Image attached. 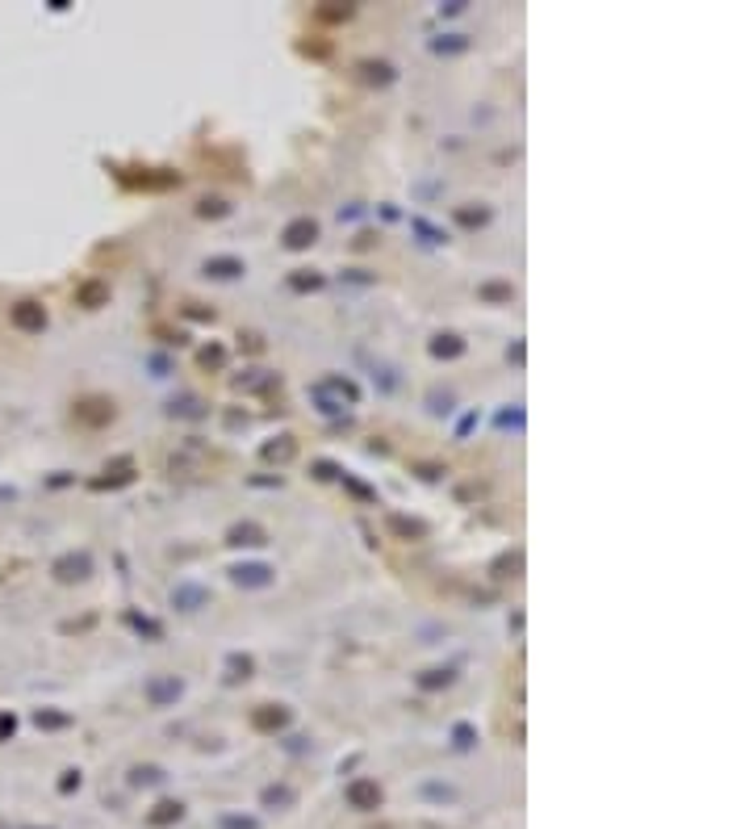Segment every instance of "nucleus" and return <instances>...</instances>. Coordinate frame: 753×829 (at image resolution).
Masks as SVG:
<instances>
[{
    "label": "nucleus",
    "instance_id": "f257e3e1",
    "mask_svg": "<svg viewBox=\"0 0 753 829\" xmlns=\"http://www.w3.org/2000/svg\"><path fill=\"white\" fill-rule=\"evenodd\" d=\"M310 398L322 414H344L360 402V385L352 377H322V381L310 385Z\"/></svg>",
    "mask_w": 753,
    "mask_h": 829
},
{
    "label": "nucleus",
    "instance_id": "f03ea898",
    "mask_svg": "<svg viewBox=\"0 0 753 829\" xmlns=\"http://www.w3.org/2000/svg\"><path fill=\"white\" fill-rule=\"evenodd\" d=\"M113 176L126 188H142V193H159V188H176L180 172L172 168H126V164H113Z\"/></svg>",
    "mask_w": 753,
    "mask_h": 829
},
{
    "label": "nucleus",
    "instance_id": "7ed1b4c3",
    "mask_svg": "<svg viewBox=\"0 0 753 829\" xmlns=\"http://www.w3.org/2000/svg\"><path fill=\"white\" fill-rule=\"evenodd\" d=\"M180 695H184V679H176V675H151L142 683V699L151 708H172Z\"/></svg>",
    "mask_w": 753,
    "mask_h": 829
},
{
    "label": "nucleus",
    "instance_id": "20e7f679",
    "mask_svg": "<svg viewBox=\"0 0 753 829\" xmlns=\"http://www.w3.org/2000/svg\"><path fill=\"white\" fill-rule=\"evenodd\" d=\"M281 243H285L289 252H310L314 243H318V222H314L310 214H302V218L285 222V230H281Z\"/></svg>",
    "mask_w": 753,
    "mask_h": 829
},
{
    "label": "nucleus",
    "instance_id": "39448f33",
    "mask_svg": "<svg viewBox=\"0 0 753 829\" xmlns=\"http://www.w3.org/2000/svg\"><path fill=\"white\" fill-rule=\"evenodd\" d=\"M234 390L239 394H272V390H281V373H272V368H243L234 377Z\"/></svg>",
    "mask_w": 753,
    "mask_h": 829
},
{
    "label": "nucleus",
    "instance_id": "423d86ee",
    "mask_svg": "<svg viewBox=\"0 0 753 829\" xmlns=\"http://www.w3.org/2000/svg\"><path fill=\"white\" fill-rule=\"evenodd\" d=\"M344 796H348V804H352L356 813H373V808H381V783H377V779H352Z\"/></svg>",
    "mask_w": 753,
    "mask_h": 829
},
{
    "label": "nucleus",
    "instance_id": "0eeeda50",
    "mask_svg": "<svg viewBox=\"0 0 753 829\" xmlns=\"http://www.w3.org/2000/svg\"><path fill=\"white\" fill-rule=\"evenodd\" d=\"M226 545H230V549H260V545H268V532L256 524V519H243V524H230Z\"/></svg>",
    "mask_w": 753,
    "mask_h": 829
},
{
    "label": "nucleus",
    "instance_id": "6e6552de",
    "mask_svg": "<svg viewBox=\"0 0 753 829\" xmlns=\"http://www.w3.org/2000/svg\"><path fill=\"white\" fill-rule=\"evenodd\" d=\"M230 578H234L239 587H251V591H260V587H272L276 570H272V565H264V561H243V565H234V570H230Z\"/></svg>",
    "mask_w": 753,
    "mask_h": 829
},
{
    "label": "nucleus",
    "instance_id": "1a4fd4ad",
    "mask_svg": "<svg viewBox=\"0 0 753 829\" xmlns=\"http://www.w3.org/2000/svg\"><path fill=\"white\" fill-rule=\"evenodd\" d=\"M285 725H289V708L285 704H260L251 712V729H260V733H281Z\"/></svg>",
    "mask_w": 753,
    "mask_h": 829
},
{
    "label": "nucleus",
    "instance_id": "9d476101",
    "mask_svg": "<svg viewBox=\"0 0 753 829\" xmlns=\"http://www.w3.org/2000/svg\"><path fill=\"white\" fill-rule=\"evenodd\" d=\"M201 273L210 276V281H239V276L247 273V264H243L239 256H210V260L201 264Z\"/></svg>",
    "mask_w": 753,
    "mask_h": 829
},
{
    "label": "nucleus",
    "instance_id": "9b49d317",
    "mask_svg": "<svg viewBox=\"0 0 753 829\" xmlns=\"http://www.w3.org/2000/svg\"><path fill=\"white\" fill-rule=\"evenodd\" d=\"M205 603H210V591L197 587V582H176L172 587V607L176 611H201Z\"/></svg>",
    "mask_w": 753,
    "mask_h": 829
},
{
    "label": "nucleus",
    "instance_id": "f8f14e48",
    "mask_svg": "<svg viewBox=\"0 0 753 829\" xmlns=\"http://www.w3.org/2000/svg\"><path fill=\"white\" fill-rule=\"evenodd\" d=\"M55 574H59L63 582H80V578H89V574H92V557H89V553H67V557H59V561H55Z\"/></svg>",
    "mask_w": 753,
    "mask_h": 829
},
{
    "label": "nucleus",
    "instance_id": "ddd939ff",
    "mask_svg": "<svg viewBox=\"0 0 753 829\" xmlns=\"http://www.w3.org/2000/svg\"><path fill=\"white\" fill-rule=\"evenodd\" d=\"M76 414H80L84 423H92V427H101V423H113L118 407H113V398H89V402L76 407Z\"/></svg>",
    "mask_w": 753,
    "mask_h": 829
},
{
    "label": "nucleus",
    "instance_id": "4468645a",
    "mask_svg": "<svg viewBox=\"0 0 753 829\" xmlns=\"http://www.w3.org/2000/svg\"><path fill=\"white\" fill-rule=\"evenodd\" d=\"M356 72H360V80H364V84H373V89L394 84V63H385V59H364Z\"/></svg>",
    "mask_w": 753,
    "mask_h": 829
},
{
    "label": "nucleus",
    "instance_id": "2eb2a0df",
    "mask_svg": "<svg viewBox=\"0 0 753 829\" xmlns=\"http://www.w3.org/2000/svg\"><path fill=\"white\" fill-rule=\"evenodd\" d=\"M385 528L402 541H427V532H431L423 519H406V515H385Z\"/></svg>",
    "mask_w": 753,
    "mask_h": 829
},
{
    "label": "nucleus",
    "instance_id": "dca6fc26",
    "mask_svg": "<svg viewBox=\"0 0 753 829\" xmlns=\"http://www.w3.org/2000/svg\"><path fill=\"white\" fill-rule=\"evenodd\" d=\"M126 482H134V461L130 457L113 461V465L105 469V478H96L92 486H96V490H113V486H126Z\"/></svg>",
    "mask_w": 753,
    "mask_h": 829
},
{
    "label": "nucleus",
    "instance_id": "f3484780",
    "mask_svg": "<svg viewBox=\"0 0 753 829\" xmlns=\"http://www.w3.org/2000/svg\"><path fill=\"white\" fill-rule=\"evenodd\" d=\"M260 457L272 461V465H289V461L298 457V440L293 436H276V440H268L264 449H260Z\"/></svg>",
    "mask_w": 753,
    "mask_h": 829
},
{
    "label": "nucleus",
    "instance_id": "a211bd4d",
    "mask_svg": "<svg viewBox=\"0 0 753 829\" xmlns=\"http://www.w3.org/2000/svg\"><path fill=\"white\" fill-rule=\"evenodd\" d=\"M431 356H436V361H456V356H465V339H460L456 331H440V335L431 339Z\"/></svg>",
    "mask_w": 753,
    "mask_h": 829
},
{
    "label": "nucleus",
    "instance_id": "6ab92c4d",
    "mask_svg": "<svg viewBox=\"0 0 753 829\" xmlns=\"http://www.w3.org/2000/svg\"><path fill=\"white\" fill-rule=\"evenodd\" d=\"M168 414H180V419H205V402L197 398V394H180V398H172L168 402Z\"/></svg>",
    "mask_w": 753,
    "mask_h": 829
},
{
    "label": "nucleus",
    "instance_id": "aec40b11",
    "mask_svg": "<svg viewBox=\"0 0 753 829\" xmlns=\"http://www.w3.org/2000/svg\"><path fill=\"white\" fill-rule=\"evenodd\" d=\"M477 298L489 302V306L511 302V298H515V285H511V281H482V285H477Z\"/></svg>",
    "mask_w": 753,
    "mask_h": 829
},
{
    "label": "nucleus",
    "instance_id": "412c9836",
    "mask_svg": "<svg viewBox=\"0 0 753 829\" xmlns=\"http://www.w3.org/2000/svg\"><path fill=\"white\" fill-rule=\"evenodd\" d=\"M251 675H256V658H251V653H230V658H226V679H230V683L251 679Z\"/></svg>",
    "mask_w": 753,
    "mask_h": 829
},
{
    "label": "nucleus",
    "instance_id": "4be33fe9",
    "mask_svg": "<svg viewBox=\"0 0 753 829\" xmlns=\"http://www.w3.org/2000/svg\"><path fill=\"white\" fill-rule=\"evenodd\" d=\"M322 285H327V276L318 269H293V276H289V289H298V293H314Z\"/></svg>",
    "mask_w": 753,
    "mask_h": 829
},
{
    "label": "nucleus",
    "instance_id": "5701e85b",
    "mask_svg": "<svg viewBox=\"0 0 753 829\" xmlns=\"http://www.w3.org/2000/svg\"><path fill=\"white\" fill-rule=\"evenodd\" d=\"M13 319H17V327H26V331H38V327H46V310L38 302H21Z\"/></svg>",
    "mask_w": 753,
    "mask_h": 829
},
{
    "label": "nucleus",
    "instance_id": "b1692460",
    "mask_svg": "<svg viewBox=\"0 0 753 829\" xmlns=\"http://www.w3.org/2000/svg\"><path fill=\"white\" fill-rule=\"evenodd\" d=\"M452 679H456V670H448V666H436V670H423L414 683L423 691H440V687H452Z\"/></svg>",
    "mask_w": 753,
    "mask_h": 829
},
{
    "label": "nucleus",
    "instance_id": "393cba45",
    "mask_svg": "<svg viewBox=\"0 0 753 829\" xmlns=\"http://www.w3.org/2000/svg\"><path fill=\"white\" fill-rule=\"evenodd\" d=\"M452 218H456L460 227H469V230H473V227H486V222H489V205H477V210H473V205H460Z\"/></svg>",
    "mask_w": 753,
    "mask_h": 829
},
{
    "label": "nucleus",
    "instance_id": "a878e982",
    "mask_svg": "<svg viewBox=\"0 0 753 829\" xmlns=\"http://www.w3.org/2000/svg\"><path fill=\"white\" fill-rule=\"evenodd\" d=\"M523 570V553L515 549V553H502L498 561H494V578H515Z\"/></svg>",
    "mask_w": 753,
    "mask_h": 829
},
{
    "label": "nucleus",
    "instance_id": "bb28decb",
    "mask_svg": "<svg viewBox=\"0 0 753 829\" xmlns=\"http://www.w3.org/2000/svg\"><path fill=\"white\" fill-rule=\"evenodd\" d=\"M126 620H130L134 633H142V637H151V641H159V637H164V624H159V620H151V616H138V611H130Z\"/></svg>",
    "mask_w": 753,
    "mask_h": 829
},
{
    "label": "nucleus",
    "instance_id": "cd10ccee",
    "mask_svg": "<svg viewBox=\"0 0 753 829\" xmlns=\"http://www.w3.org/2000/svg\"><path fill=\"white\" fill-rule=\"evenodd\" d=\"M431 50H436V55H460V50H469V38H465V34H443V38L431 43Z\"/></svg>",
    "mask_w": 753,
    "mask_h": 829
},
{
    "label": "nucleus",
    "instance_id": "c85d7f7f",
    "mask_svg": "<svg viewBox=\"0 0 753 829\" xmlns=\"http://www.w3.org/2000/svg\"><path fill=\"white\" fill-rule=\"evenodd\" d=\"M105 298H109V285H105V281H89V285L80 289V302H84L89 310H96V306H101Z\"/></svg>",
    "mask_w": 753,
    "mask_h": 829
},
{
    "label": "nucleus",
    "instance_id": "c756f323",
    "mask_svg": "<svg viewBox=\"0 0 753 829\" xmlns=\"http://www.w3.org/2000/svg\"><path fill=\"white\" fill-rule=\"evenodd\" d=\"M180 808L176 800H164V804H155V813H151V825H172V821H180Z\"/></svg>",
    "mask_w": 753,
    "mask_h": 829
},
{
    "label": "nucleus",
    "instance_id": "7c9ffc66",
    "mask_svg": "<svg viewBox=\"0 0 753 829\" xmlns=\"http://www.w3.org/2000/svg\"><path fill=\"white\" fill-rule=\"evenodd\" d=\"M197 365H201V368H222V365H226V348H222V344L201 348V352H197Z\"/></svg>",
    "mask_w": 753,
    "mask_h": 829
},
{
    "label": "nucleus",
    "instance_id": "2f4dec72",
    "mask_svg": "<svg viewBox=\"0 0 753 829\" xmlns=\"http://www.w3.org/2000/svg\"><path fill=\"white\" fill-rule=\"evenodd\" d=\"M197 214H201V218H226L230 205H226L222 197H201V201H197Z\"/></svg>",
    "mask_w": 753,
    "mask_h": 829
},
{
    "label": "nucleus",
    "instance_id": "473e14b6",
    "mask_svg": "<svg viewBox=\"0 0 753 829\" xmlns=\"http://www.w3.org/2000/svg\"><path fill=\"white\" fill-rule=\"evenodd\" d=\"M314 478H322V482H339V478H344V465H335V461H314Z\"/></svg>",
    "mask_w": 753,
    "mask_h": 829
},
{
    "label": "nucleus",
    "instance_id": "72a5a7b5",
    "mask_svg": "<svg viewBox=\"0 0 753 829\" xmlns=\"http://www.w3.org/2000/svg\"><path fill=\"white\" fill-rule=\"evenodd\" d=\"M352 13H356L352 4H322V9H318V17H322V21H348Z\"/></svg>",
    "mask_w": 753,
    "mask_h": 829
},
{
    "label": "nucleus",
    "instance_id": "f704fd0d",
    "mask_svg": "<svg viewBox=\"0 0 753 829\" xmlns=\"http://www.w3.org/2000/svg\"><path fill=\"white\" fill-rule=\"evenodd\" d=\"M410 227H414V230H419V235H423V243H443V235H440V230H436V227H431L427 218H410Z\"/></svg>",
    "mask_w": 753,
    "mask_h": 829
},
{
    "label": "nucleus",
    "instance_id": "c9c22d12",
    "mask_svg": "<svg viewBox=\"0 0 753 829\" xmlns=\"http://www.w3.org/2000/svg\"><path fill=\"white\" fill-rule=\"evenodd\" d=\"M498 427H523V411L515 407V411H502L498 414Z\"/></svg>",
    "mask_w": 753,
    "mask_h": 829
},
{
    "label": "nucleus",
    "instance_id": "e433bc0d",
    "mask_svg": "<svg viewBox=\"0 0 753 829\" xmlns=\"http://www.w3.org/2000/svg\"><path fill=\"white\" fill-rule=\"evenodd\" d=\"M452 737H456V745H460V750H469V745H473V729H469V725H456Z\"/></svg>",
    "mask_w": 753,
    "mask_h": 829
},
{
    "label": "nucleus",
    "instance_id": "4c0bfd02",
    "mask_svg": "<svg viewBox=\"0 0 753 829\" xmlns=\"http://www.w3.org/2000/svg\"><path fill=\"white\" fill-rule=\"evenodd\" d=\"M431 411L448 414V411H452V394H431Z\"/></svg>",
    "mask_w": 753,
    "mask_h": 829
},
{
    "label": "nucleus",
    "instance_id": "58836bf2",
    "mask_svg": "<svg viewBox=\"0 0 753 829\" xmlns=\"http://www.w3.org/2000/svg\"><path fill=\"white\" fill-rule=\"evenodd\" d=\"M419 469V478H427V482H436L440 473H448V465H414Z\"/></svg>",
    "mask_w": 753,
    "mask_h": 829
},
{
    "label": "nucleus",
    "instance_id": "ea45409f",
    "mask_svg": "<svg viewBox=\"0 0 753 829\" xmlns=\"http://www.w3.org/2000/svg\"><path fill=\"white\" fill-rule=\"evenodd\" d=\"M264 800H268V804H276V800L285 804V800H289V787H268V791H264Z\"/></svg>",
    "mask_w": 753,
    "mask_h": 829
},
{
    "label": "nucleus",
    "instance_id": "a19ab883",
    "mask_svg": "<svg viewBox=\"0 0 753 829\" xmlns=\"http://www.w3.org/2000/svg\"><path fill=\"white\" fill-rule=\"evenodd\" d=\"M142 779H147V783L159 779V771H155V767H138V771H134V783H142Z\"/></svg>",
    "mask_w": 753,
    "mask_h": 829
},
{
    "label": "nucleus",
    "instance_id": "79ce46f5",
    "mask_svg": "<svg viewBox=\"0 0 753 829\" xmlns=\"http://www.w3.org/2000/svg\"><path fill=\"white\" fill-rule=\"evenodd\" d=\"M43 721H46V725H67V716H55V712H46V716L38 712V725H43Z\"/></svg>",
    "mask_w": 753,
    "mask_h": 829
},
{
    "label": "nucleus",
    "instance_id": "37998d69",
    "mask_svg": "<svg viewBox=\"0 0 753 829\" xmlns=\"http://www.w3.org/2000/svg\"><path fill=\"white\" fill-rule=\"evenodd\" d=\"M506 356H511L515 365H523V344H515V348H506Z\"/></svg>",
    "mask_w": 753,
    "mask_h": 829
},
{
    "label": "nucleus",
    "instance_id": "c03bdc74",
    "mask_svg": "<svg viewBox=\"0 0 753 829\" xmlns=\"http://www.w3.org/2000/svg\"><path fill=\"white\" fill-rule=\"evenodd\" d=\"M222 825H226V829H256L251 821H222Z\"/></svg>",
    "mask_w": 753,
    "mask_h": 829
}]
</instances>
